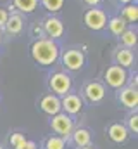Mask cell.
I'll use <instances>...</instances> for the list:
<instances>
[{
	"label": "cell",
	"mask_w": 138,
	"mask_h": 149,
	"mask_svg": "<svg viewBox=\"0 0 138 149\" xmlns=\"http://www.w3.org/2000/svg\"><path fill=\"white\" fill-rule=\"evenodd\" d=\"M123 19L130 23H137L138 19V7L137 5H126L123 9Z\"/></svg>",
	"instance_id": "20"
},
{
	"label": "cell",
	"mask_w": 138,
	"mask_h": 149,
	"mask_svg": "<svg viewBox=\"0 0 138 149\" xmlns=\"http://www.w3.org/2000/svg\"><path fill=\"white\" fill-rule=\"evenodd\" d=\"M31 57L40 66H50L59 57V47L54 43V40L38 38L31 45Z\"/></svg>",
	"instance_id": "1"
},
{
	"label": "cell",
	"mask_w": 138,
	"mask_h": 149,
	"mask_svg": "<svg viewBox=\"0 0 138 149\" xmlns=\"http://www.w3.org/2000/svg\"><path fill=\"white\" fill-rule=\"evenodd\" d=\"M71 137H72V141H74V144H76L78 148L90 146V142H92V134H90L86 128H78V130H74V132L71 134Z\"/></svg>",
	"instance_id": "15"
},
{
	"label": "cell",
	"mask_w": 138,
	"mask_h": 149,
	"mask_svg": "<svg viewBox=\"0 0 138 149\" xmlns=\"http://www.w3.org/2000/svg\"><path fill=\"white\" fill-rule=\"evenodd\" d=\"M126 80H128V74L124 71V68H121V66H117V64L107 68V71H105V81H107L109 87H112V88H121V87H124Z\"/></svg>",
	"instance_id": "4"
},
{
	"label": "cell",
	"mask_w": 138,
	"mask_h": 149,
	"mask_svg": "<svg viewBox=\"0 0 138 149\" xmlns=\"http://www.w3.org/2000/svg\"><path fill=\"white\" fill-rule=\"evenodd\" d=\"M119 101L124 108L128 109H137L138 106V92L133 87H126L119 92Z\"/></svg>",
	"instance_id": "11"
},
{
	"label": "cell",
	"mask_w": 138,
	"mask_h": 149,
	"mask_svg": "<svg viewBox=\"0 0 138 149\" xmlns=\"http://www.w3.org/2000/svg\"><path fill=\"white\" fill-rule=\"evenodd\" d=\"M0 149H3V148H2V144H0Z\"/></svg>",
	"instance_id": "30"
},
{
	"label": "cell",
	"mask_w": 138,
	"mask_h": 149,
	"mask_svg": "<svg viewBox=\"0 0 138 149\" xmlns=\"http://www.w3.org/2000/svg\"><path fill=\"white\" fill-rule=\"evenodd\" d=\"M43 30H45V33H47L48 37L54 40V38L62 37V33H64V24H62V21L57 19V17H47V19L43 21Z\"/></svg>",
	"instance_id": "10"
},
{
	"label": "cell",
	"mask_w": 138,
	"mask_h": 149,
	"mask_svg": "<svg viewBox=\"0 0 138 149\" xmlns=\"http://www.w3.org/2000/svg\"><path fill=\"white\" fill-rule=\"evenodd\" d=\"M99 2H100V0H85V3H88V5H92V7H93V5H97Z\"/></svg>",
	"instance_id": "26"
},
{
	"label": "cell",
	"mask_w": 138,
	"mask_h": 149,
	"mask_svg": "<svg viewBox=\"0 0 138 149\" xmlns=\"http://www.w3.org/2000/svg\"><path fill=\"white\" fill-rule=\"evenodd\" d=\"M7 17H9L7 10H5V9H0V28H3V24H5V21H7Z\"/></svg>",
	"instance_id": "24"
},
{
	"label": "cell",
	"mask_w": 138,
	"mask_h": 149,
	"mask_svg": "<svg viewBox=\"0 0 138 149\" xmlns=\"http://www.w3.org/2000/svg\"><path fill=\"white\" fill-rule=\"evenodd\" d=\"M45 149H66V141L61 135H52L47 139Z\"/></svg>",
	"instance_id": "18"
},
{
	"label": "cell",
	"mask_w": 138,
	"mask_h": 149,
	"mask_svg": "<svg viewBox=\"0 0 138 149\" xmlns=\"http://www.w3.org/2000/svg\"><path fill=\"white\" fill-rule=\"evenodd\" d=\"M85 24L90 30L99 31V30H102L104 26L107 24V16L100 9H90V10L85 12Z\"/></svg>",
	"instance_id": "5"
},
{
	"label": "cell",
	"mask_w": 138,
	"mask_h": 149,
	"mask_svg": "<svg viewBox=\"0 0 138 149\" xmlns=\"http://www.w3.org/2000/svg\"><path fill=\"white\" fill-rule=\"evenodd\" d=\"M50 127H52V130H54L55 134H59L66 142L69 141V137H71V134H72V128H74L71 116L66 114V113H57V114H54L52 120H50Z\"/></svg>",
	"instance_id": "2"
},
{
	"label": "cell",
	"mask_w": 138,
	"mask_h": 149,
	"mask_svg": "<svg viewBox=\"0 0 138 149\" xmlns=\"http://www.w3.org/2000/svg\"><path fill=\"white\" fill-rule=\"evenodd\" d=\"M107 135H109V139H110L112 142H116V144H123V142H126L130 132H128V128H126L124 125H121V123H114V125L109 127Z\"/></svg>",
	"instance_id": "12"
},
{
	"label": "cell",
	"mask_w": 138,
	"mask_h": 149,
	"mask_svg": "<svg viewBox=\"0 0 138 149\" xmlns=\"http://www.w3.org/2000/svg\"><path fill=\"white\" fill-rule=\"evenodd\" d=\"M14 5L17 7V10L21 12H33L38 5V0H14Z\"/></svg>",
	"instance_id": "17"
},
{
	"label": "cell",
	"mask_w": 138,
	"mask_h": 149,
	"mask_svg": "<svg viewBox=\"0 0 138 149\" xmlns=\"http://www.w3.org/2000/svg\"><path fill=\"white\" fill-rule=\"evenodd\" d=\"M0 42H2V33H0Z\"/></svg>",
	"instance_id": "29"
},
{
	"label": "cell",
	"mask_w": 138,
	"mask_h": 149,
	"mask_svg": "<svg viewBox=\"0 0 138 149\" xmlns=\"http://www.w3.org/2000/svg\"><path fill=\"white\" fill-rule=\"evenodd\" d=\"M128 132L130 134H135V135L138 134V114H137V111L128 116Z\"/></svg>",
	"instance_id": "22"
},
{
	"label": "cell",
	"mask_w": 138,
	"mask_h": 149,
	"mask_svg": "<svg viewBox=\"0 0 138 149\" xmlns=\"http://www.w3.org/2000/svg\"><path fill=\"white\" fill-rule=\"evenodd\" d=\"M109 30H110V33L112 35H121L124 30H126V21L123 19V17H112L110 21H109Z\"/></svg>",
	"instance_id": "16"
},
{
	"label": "cell",
	"mask_w": 138,
	"mask_h": 149,
	"mask_svg": "<svg viewBox=\"0 0 138 149\" xmlns=\"http://www.w3.org/2000/svg\"><path fill=\"white\" fill-rule=\"evenodd\" d=\"M62 63H64V66H66L68 70L78 71V70H81L83 64H85V56H83V52H79V50H76V49H71V50H66V52H64Z\"/></svg>",
	"instance_id": "6"
},
{
	"label": "cell",
	"mask_w": 138,
	"mask_h": 149,
	"mask_svg": "<svg viewBox=\"0 0 138 149\" xmlns=\"http://www.w3.org/2000/svg\"><path fill=\"white\" fill-rule=\"evenodd\" d=\"M83 108V101L76 94H64L61 99V109H64L66 114H78Z\"/></svg>",
	"instance_id": "7"
},
{
	"label": "cell",
	"mask_w": 138,
	"mask_h": 149,
	"mask_svg": "<svg viewBox=\"0 0 138 149\" xmlns=\"http://www.w3.org/2000/svg\"><path fill=\"white\" fill-rule=\"evenodd\" d=\"M79 149H93L92 146H85V148H79Z\"/></svg>",
	"instance_id": "28"
},
{
	"label": "cell",
	"mask_w": 138,
	"mask_h": 149,
	"mask_svg": "<svg viewBox=\"0 0 138 149\" xmlns=\"http://www.w3.org/2000/svg\"><path fill=\"white\" fill-rule=\"evenodd\" d=\"M71 78L66 73H54L48 80V87L55 95H64L71 90Z\"/></svg>",
	"instance_id": "3"
},
{
	"label": "cell",
	"mask_w": 138,
	"mask_h": 149,
	"mask_svg": "<svg viewBox=\"0 0 138 149\" xmlns=\"http://www.w3.org/2000/svg\"><path fill=\"white\" fill-rule=\"evenodd\" d=\"M41 3H43V7H45L47 10H50V12H57V10L62 7L64 0H41Z\"/></svg>",
	"instance_id": "21"
},
{
	"label": "cell",
	"mask_w": 138,
	"mask_h": 149,
	"mask_svg": "<svg viewBox=\"0 0 138 149\" xmlns=\"http://www.w3.org/2000/svg\"><path fill=\"white\" fill-rule=\"evenodd\" d=\"M19 149H36V144L31 142V141H26V144H24L23 148H19Z\"/></svg>",
	"instance_id": "25"
},
{
	"label": "cell",
	"mask_w": 138,
	"mask_h": 149,
	"mask_svg": "<svg viewBox=\"0 0 138 149\" xmlns=\"http://www.w3.org/2000/svg\"><path fill=\"white\" fill-rule=\"evenodd\" d=\"M119 37H121V42L124 43V47H128V49L137 45V33L131 31V30H124Z\"/></svg>",
	"instance_id": "19"
},
{
	"label": "cell",
	"mask_w": 138,
	"mask_h": 149,
	"mask_svg": "<svg viewBox=\"0 0 138 149\" xmlns=\"http://www.w3.org/2000/svg\"><path fill=\"white\" fill-rule=\"evenodd\" d=\"M117 2H121V3H130L131 0H117Z\"/></svg>",
	"instance_id": "27"
},
{
	"label": "cell",
	"mask_w": 138,
	"mask_h": 149,
	"mask_svg": "<svg viewBox=\"0 0 138 149\" xmlns=\"http://www.w3.org/2000/svg\"><path fill=\"white\" fill-rule=\"evenodd\" d=\"M40 109L45 114H48V116H54V114L61 113V99H59V95H55V94L43 95L41 101H40Z\"/></svg>",
	"instance_id": "8"
},
{
	"label": "cell",
	"mask_w": 138,
	"mask_h": 149,
	"mask_svg": "<svg viewBox=\"0 0 138 149\" xmlns=\"http://www.w3.org/2000/svg\"><path fill=\"white\" fill-rule=\"evenodd\" d=\"M83 92H85V97L90 102H100L104 99V95H105V88H104L102 83H99V81L86 83L85 88H83Z\"/></svg>",
	"instance_id": "9"
},
{
	"label": "cell",
	"mask_w": 138,
	"mask_h": 149,
	"mask_svg": "<svg viewBox=\"0 0 138 149\" xmlns=\"http://www.w3.org/2000/svg\"><path fill=\"white\" fill-rule=\"evenodd\" d=\"M10 144H12V148L14 149L23 148V146L26 144V137H24V134H14V135L10 137Z\"/></svg>",
	"instance_id": "23"
},
{
	"label": "cell",
	"mask_w": 138,
	"mask_h": 149,
	"mask_svg": "<svg viewBox=\"0 0 138 149\" xmlns=\"http://www.w3.org/2000/svg\"><path fill=\"white\" fill-rule=\"evenodd\" d=\"M23 26H24V19H23L21 14H10L5 21V24H3L5 31L10 33V35H19L23 31Z\"/></svg>",
	"instance_id": "13"
},
{
	"label": "cell",
	"mask_w": 138,
	"mask_h": 149,
	"mask_svg": "<svg viewBox=\"0 0 138 149\" xmlns=\"http://www.w3.org/2000/svg\"><path fill=\"white\" fill-rule=\"evenodd\" d=\"M133 61H135V56H133V52L128 47H123V49H119L116 52V63H117V66L130 68L133 64Z\"/></svg>",
	"instance_id": "14"
}]
</instances>
